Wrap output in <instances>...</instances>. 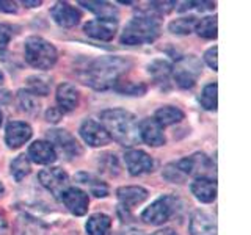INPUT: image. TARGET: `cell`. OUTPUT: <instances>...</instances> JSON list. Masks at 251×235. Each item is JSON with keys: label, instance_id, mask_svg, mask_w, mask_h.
I'll return each mask as SVG.
<instances>
[{"label": "cell", "instance_id": "1", "mask_svg": "<svg viewBox=\"0 0 251 235\" xmlns=\"http://www.w3.org/2000/svg\"><path fill=\"white\" fill-rule=\"evenodd\" d=\"M130 68V61L121 57H99L90 61L80 72L85 85L96 91H105L120 82V77Z\"/></svg>", "mask_w": 251, "mask_h": 235}, {"label": "cell", "instance_id": "2", "mask_svg": "<svg viewBox=\"0 0 251 235\" xmlns=\"http://www.w3.org/2000/svg\"><path fill=\"white\" fill-rule=\"evenodd\" d=\"M100 124L110 135L123 146H133L140 141L138 119L130 112L121 108L104 110L100 113Z\"/></svg>", "mask_w": 251, "mask_h": 235}, {"label": "cell", "instance_id": "3", "mask_svg": "<svg viewBox=\"0 0 251 235\" xmlns=\"http://www.w3.org/2000/svg\"><path fill=\"white\" fill-rule=\"evenodd\" d=\"M160 33V25L155 16L149 13H138L132 18L121 33L120 41L126 46H141L154 43Z\"/></svg>", "mask_w": 251, "mask_h": 235}, {"label": "cell", "instance_id": "4", "mask_svg": "<svg viewBox=\"0 0 251 235\" xmlns=\"http://www.w3.org/2000/svg\"><path fill=\"white\" fill-rule=\"evenodd\" d=\"M24 53L30 66L36 69H50L57 63L58 53L55 46L41 36H30L24 43Z\"/></svg>", "mask_w": 251, "mask_h": 235}, {"label": "cell", "instance_id": "5", "mask_svg": "<svg viewBox=\"0 0 251 235\" xmlns=\"http://www.w3.org/2000/svg\"><path fill=\"white\" fill-rule=\"evenodd\" d=\"M177 209V199L173 196H160L159 199H155L151 206L143 210L141 213V219L146 224H154L159 226L167 223L168 219L175 215V212Z\"/></svg>", "mask_w": 251, "mask_h": 235}, {"label": "cell", "instance_id": "6", "mask_svg": "<svg viewBox=\"0 0 251 235\" xmlns=\"http://www.w3.org/2000/svg\"><path fill=\"white\" fill-rule=\"evenodd\" d=\"M201 63L196 57H184L173 68V80L182 90H190L196 85L198 75L201 74Z\"/></svg>", "mask_w": 251, "mask_h": 235}, {"label": "cell", "instance_id": "7", "mask_svg": "<svg viewBox=\"0 0 251 235\" xmlns=\"http://www.w3.org/2000/svg\"><path fill=\"white\" fill-rule=\"evenodd\" d=\"M38 179L41 185L46 188L47 191H50L53 198L60 199L61 194L65 193L69 188V176L65 169H61L58 166L55 168H47L43 169L38 174Z\"/></svg>", "mask_w": 251, "mask_h": 235}, {"label": "cell", "instance_id": "8", "mask_svg": "<svg viewBox=\"0 0 251 235\" xmlns=\"http://www.w3.org/2000/svg\"><path fill=\"white\" fill-rule=\"evenodd\" d=\"M47 138H49V143L53 146L55 151H57V155L60 152L63 157H66L68 160L82 154V147L78 144V141L66 130H61V129L49 130Z\"/></svg>", "mask_w": 251, "mask_h": 235}, {"label": "cell", "instance_id": "9", "mask_svg": "<svg viewBox=\"0 0 251 235\" xmlns=\"http://www.w3.org/2000/svg\"><path fill=\"white\" fill-rule=\"evenodd\" d=\"M80 137L86 144L91 147H102L107 146L112 138L104 129V125L94 119H85L80 125Z\"/></svg>", "mask_w": 251, "mask_h": 235}, {"label": "cell", "instance_id": "10", "mask_svg": "<svg viewBox=\"0 0 251 235\" xmlns=\"http://www.w3.org/2000/svg\"><path fill=\"white\" fill-rule=\"evenodd\" d=\"M124 162L126 166H127V171L132 176H141L154 169L152 157L145 151H141V149H130V151H127L124 154Z\"/></svg>", "mask_w": 251, "mask_h": 235}, {"label": "cell", "instance_id": "11", "mask_svg": "<svg viewBox=\"0 0 251 235\" xmlns=\"http://www.w3.org/2000/svg\"><path fill=\"white\" fill-rule=\"evenodd\" d=\"M63 204L66 206V209L75 216H83L86 212H88V194L86 191H83L82 188L78 187H69L68 190L61 194Z\"/></svg>", "mask_w": 251, "mask_h": 235}, {"label": "cell", "instance_id": "12", "mask_svg": "<svg viewBox=\"0 0 251 235\" xmlns=\"http://www.w3.org/2000/svg\"><path fill=\"white\" fill-rule=\"evenodd\" d=\"M85 33L98 41H112L118 30L116 19H94L85 24Z\"/></svg>", "mask_w": 251, "mask_h": 235}, {"label": "cell", "instance_id": "13", "mask_svg": "<svg viewBox=\"0 0 251 235\" xmlns=\"http://www.w3.org/2000/svg\"><path fill=\"white\" fill-rule=\"evenodd\" d=\"M175 166L187 176H198V177H206L204 174L210 169V162L204 154H193L190 157H185V159L179 160L175 163Z\"/></svg>", "mask_w": 251, "mask_h": 235}, {"label": "cell", "instance_id": "14", "mask_svg": "<svg viewBox=\"0 0 251 235\" xmlns=\"http://www.w3.org/2000/svg\"><path fill=\"white\" fill-rule=\"evenodd\" d=\"M31 127L27 122L11 121L5 130V143L10 149H18L24 146L31 138Z\"/></svg>", "mask_w": 251, "mask_h": 235}, {"label": "cell", "instance_id": "15", "mask_svg": "<svg viewBox=\"0 0 251 235\" xmlns=\"http://www.w3.org/2000/svg\"><path fill=\"white\" fill-rule=\"evenodd\" d=\"M138 133H140V140L152 147L163 146L165 141H167L163 135V129L155 122L154 118H146V119L138 122Z\"/></svg>", "mask_w": 251, "mask_h": 235}, {"label": "cell", "instance_id": "16", "mask_svg": "<svg viewBox=\"0 0 251 235\" xmlns=\"http://www.w3.org/2000/svg\"><path fill=\"white\" fill-rule=\"evenodd\" d=\"M50 14H52L53 21L57 22L60 27H65V28L77 25V24L80 22V18H82L80 11H78L77 8L71 6L66 2L55 3L50 10Z\"/></svg>", "mask_w": 251, "mask_h": 235}, {"label": "cell", "instance_id": "17", "mask_svg": "<svg viewBox=\"0 0 251 235\" xmlns=\"http://www.w3.org/2000/svg\"><path fill=\"white\" fill-rule=\"evenodd\" d=\"M57 151L53 149V146L46 140L35 141L33 144H30L27 159L31 162H35L38 164H50L57 160Z\"/></svg>", "mask_w": 251, "mask_h": 235}, {"label": "cell", "instance_id": "18", "mask_svg": "<svg viewBox=\"0 0 251 235\" xmlns=\"http://www.w3.org/2000/svg\"><path fill=\"white\" fill-rule=\"evenodd\" d=\"M190 235H217V221L207 212H195L190 218Z\"/></svg>", "mask_w": 251, "mask_h": 235}, {"label": "cell", "instance_id": "19", "mask_svg": "<svg viewBox=\"0 0 251 235\" xmlns=\"http://www.w3.org/2000/svg\"><path fill=\"white\" fill-rule=\"evenodd\" d=\"M148 72L152 77L154 83L162 90H168L171 85L173 66L167 60H154L148 65Z\"/></svg>", "mask_w": 251, "mask_h": 235}, {"label": "cell", "instance_id": "20", "mask_svg": "<svg viewBox=\"0 0 251 235\" xmlns=\"http://www.w3.org/2000/svg\"><path fill=\"white\" fill-rule=\"evenodd\" d=\"M57 104L61 113L73 112L78 105V91L73 83H61L57 88Z\"/></svg>", "mask_w": 251, "mask_h": 235}, {"label": "cell", "instance_id": "21", "mask_svg": "<svg viewBox=\"0 0 251 235\" xmlns=\"http://www.w3.org/2000/svg\"><path fill=\"white\" fill-rule=\"evenodd\" d=\"M148 190L143 187H121L118 188L116 196L120 199L121 206L126 209H133L140 206L141 202H145L148 199Z\"/></svg>", "mask_w": 251, "mask_h": 235}, {"label": "cell", "instance_id": "22", "mask_svg": "<svg viewBox=\"0 0 251 235\" xmlns=\"http://www.w3.org/2000/svg\"><path fill=\"white\" fill-rule=\"evenodd\" d=\"M190 190L201 202H214L217 198V184L209 177H196L190 185Z\"/></svg>", "mask_w": 251, "mask_h": 235}, {"label": "cell", "instance_id": "23", "mask_svg": "<svg viewBox=\"0 0 251 235\" xmlns=\"http://www.w3.org/2000/svg\"><path fill=\"white\" fill-rule=\"evenodd\" d=\"M75 182L78 185L88 188V191L91 194L96 196V198H105V196L108 194L107 184L102 182V180L98 176L90 174V172H77V174H75Z\"/></svg>", "mask_w": 251, "mask_h": 235}, {"label": "cell", "instance_id": "24", "mask_svg": "<svg viewBox=\"0 0 251 235\" xmlns=\"http://www.w3.org/2000/svg\"><path fill=\"white\" fill-rule=\"evenodd\" d=\"M16 235H47V227L36 218L22 215L16 223Z\"/></svg>", "mask_w": 251, "mask_h": 235}, {"label": "cell", "instance_id": "25", "mask_svg": "<svg viewBox=\"0 0 251 235\" xmlns=\"http://www.w3.org/2000/svg\"><path fill=\"white\" fill-rule=\"evenodd\" d=\"M154 119L163 129V127H168V125H173V124L182 121L184 112L177 107L165 105V107H160L159 110H157L155 115H154Z\"/></svg>", "mask_w": 251, "mask_h": 235}, {"label": "cell", "instance_id": "26", "mask_svg": "<svg viewBox=\"0 0 251 235\" xmlns=\"http://www.w3.org/2000/svg\"><path fill=\"white\" fill-rule=\"evenodd\" d=\"M85 227L88 235H110L112 218L105 213H94L88 218Z\"/></svg>", "mask_w": 251, "mask_h": 235}, {"label": "cell", "instance_id": "27", "mask_svg": "<svg viewBox=\"0 0 251 235\" xmlns=\"http://www.w3.org/2000/svg\"><path fill=\"white\" fill-rule=\"evenodd\" d=\"M78 5L85 6L86 10L94 13L98 19H116L118 10L108 2H78Z\"/></svg>", "mask_w": 251, "mask_h": 235}, {"label": "cell", "instance_id": "28", "mask_svg": "<svg viewBox=\"0 0 251 235\" xmlns=\"http://www.w3.org/2000/svg\"><path fill=\"white\" fill-rule=\"evenodd\" d=\"M18 102L19 107L24 113L27 115H38L39 112V100L38 96H35L33 93H30L28 90H19L18 93Z\"/></svg>", "mask_w": 251, "mask_h": 235}, {"label": "cell", "instance_id": "29", "mask_svg": "<svg viewBox=\"0 0 251 235\" xmlns=\"http://www.w3.org/2000/svg\"><path fill=\"white\" fill-rule=\"evenodd\" d=\"M196 22H198V18L196 16H185V18H179L176 21L170 22V31L175 35H190L192 31H195Z\"/></svg>", "mask_w": 251, "mask_h": 235}, {"label": "cell", "instance_id": "30", "mask_svg": "<svg viewBox=\"0 0 251 235\" xmlns=\"http://www.w3.org/2000/svg\"><path fill=\"white\" fill-rule=\"evenodd\" d=\"M195 31L201 38H206V39L217 38V18L207 16V18L198 19V22H196V27H195Z\"/></svg>", "mask_w": 251, "mask_h": 235}, {"label": "cell", "instance_id": "31", "mask_svg": "<svg viewBox=\"0 0 251 235\" xmlns=\"http://www.w3.org/2000/svg\"><path fill=\"white\" fill-rule=\"evenodd\" d=\"M11 176L14 177L16 182H22L30 174V162L27 159V155H19L11 162Z\"/></svg>", "mask_w": 251, "mask_h": 235}, {"label": "cell", "instance_id": "32", "mask_svg": "<svg viewBox=\"0 0 251 235\" xmlns=\"http://www.w3.org/2000/svg\"><path fill=\"white\" fill-rule=\"evenodd\" d=\"M27 85H28V91L33 93L35 96H46L49 94L50 90V78H47L44 75H33L27 78Z\"/></svg>", "mask_w": 251, "mask_h": 235}, {"label": "cell", "instance_id": "33", "mask_svg": "<svg viewBox=\"0 0 251 235\" xmlns=\"http://www.w3.org/2000/svg\"><path fill=\"white\" fill-rule=\"evenodd\" d=\"M217 90L218 86L217 83H209L202 88L201 96H200V102L202 108L209 110V112H215L217 110Z\"/></svg>", "mask_w": 251, "mask_h": 235}, {"label": "cell", "instance_id": "34", "mask_svg": "<svg viewBox=\"0 0 251 235\" xmlns=\"http://www.w3.org/2000/svg\"><path fill=\"white\" fill-rule=\"evenodd\" d=\"M113 88L118 93L126 94V96H143L146 93V85L141 82H118Z\"/></svg>", "mask_w": 251, "mask_h": 235}, {"label": "cell", "instance_id": "35", "mask_svg": "<svg viewBox=\"0 0 251 235\" xmlns=\"http://www.w3.org/2000/svg\"><path fill=\"white\" fill-rule=\"evenodd\" d=\"M215 8L214 2H185L179 8L180 13H185L188 10H196V11H212Z\"/></svg>", "mask_w": 251, "mask_h": 235}, {"label": "cell", "instance_id": "36", "mask_svg": "<svg viewBox=\"0 0 251 235\" xmlns=\"http://www.w3.org/2000/svg\"><path fill=\"white\" fill-rule=\"evenodd\" d=\"M175 5L176 2H151L149 3V10H151V14L157 18V16L170 13L175 8Z\"/></svg>", "mask_w": 251, "mask_h": 235}, {"label": "cell", "instance_id": "37", "mask_svg": "<svg viewBox=\"0 0 251 235\" xmlns=\"http://www.w3.org/2000/svg\"><path fill=\"white\" fill-rule=\"evenodd\" d=\"M13 38V27L8 24H0V50H3Z\"/></svg>", "mask_w": 251, "mask_h": 235}, {"label": "cell", "instance_id": "38", "mask_svg": "<svg viewBox=\"0 0 251 235\" xmlns=\"http://www.w3.org/2000/svg\"><path fill=\"white\" fill-rule=\"evenodd\" d=\"M217 55H218V49L217 46L210 47L209 50H206V53H204V61L207 63V66L210 69L214 70H218V61H217Z\"/></svg>", "mask_w": 251, "mask_h": 235}, {"label": "cell", "instance_id": "39", "mask_svg": "<svg viewBox=\"0 0 251 235\" xmlns=\"http://www.w3.org/2000/svg\"><path fill=\"white\" fill-rule=\"evenodd\" d=\"M0 11H2V13H8V14H13V13H18V6H16L14 2H6V0H0Z\"/></svg>", "mask_w": 251, "mask_h": 235}, {"label": "cell", "instance_id": "40", "mask_svg": "<svg viewBox=\"0 0 251 235\" xmlns=\"http://www.w3.org/2000/svg\"><path fill=\"white\" fill-rule=\"evenodd\" d=\"M60 116H61V112L58 108H49L47 110V115H46V118H47V121H52V122H57V121H60Z\"/></svg>", "mask_w": 251, "mask_h": 235}, {"label": "cell", "instance_id": "41", "mask_svg": "<svg viewBox=\"0 0 251 235\" xmlns=\"http://www.w3.org/2000/svg\"><path fill=\"white\" fill-rule=\"evenodd\" d=\"M152 235H179V234L175 229H171V227H163V229L155 231Z\"/></svg>", "mask_w": 251, "mask_h": 235}, {"label": "cell", "instance_id": "42", "mask_svg": "<svg viewBox=\"0 0 251 235\" xmlns=\"http://www.w3.org/2000/svg\"><path fill=\"white\" fill-rule=\"evenodd\" d=\"M6 234V221L5 218L0 215V235H5Z\"/></svg>", "mask_w": 251, "mask_h": 235}, {"label": "cell", "instance_id": "43", "mask_svg": "<svg viewBox=\"0 0 251 235\" xmlns=\"http://www.w3.org/2000/svg\"><path fill=\"white\" fill-rule=\"evenodd\" d=\"M22 5H25V6H28V8H35V6H39V5H41V2H39V0H35V2H25V0H24Z\"/></svg>", "mask_w": 251, "mask_h": 235}, {"label": "cell", "instance_id": "44", "mask_svg": "<svg viewBox=\"0 0 251 235\" xmlns=\"http://www.w3.org/2000/svg\"><path fill=\"white\" fill-rule=\"evenodd\" d=\"M126 235H145L143 232H138V231H130V232H127Z\"/></svg>", "mask_w": 251, "mask_h": 235}, {"label": "cell", "instance_id": "45", "mask_svg": "<svg viewBox=\"0 0 251 235\" xmlns=\"http://www.w3.org/2000/svg\"><path fill=\"white\" fill-rule=\"evenodd\" d=\"M3 193H5V187H3V184L0 182V198L3 196Z\"/></svg>", "mask_w": 251, "mask_h": 235}, {"label": "cell", "instance_id": "46", "mask_svg": "<svg viewBox=\"0 0 251 235\" xmlns=\"http://www.w3.org/2000/svg\"><path fill=\"white\" fill-rule=\"evenodd\" d=\"M2 121H3V115H2V110H0V125H2Z\"/></svg>", "mask_w": 251, "mask_h": 235}, {"label": "cell", "instance_id": "47", "mask_svg": "<svg viewBox=\"0 0 251 235\" xmlns=\"http://www.w3.org/2000/svg\"><path fill=\"white\" fill-rule=\"evenodd\" d=\"M3 82V74H2V70H0V83Z\"/></svg>", "mask_w": 251, "mask_h": 235}]
</instances>
